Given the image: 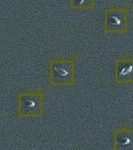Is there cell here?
Here are the masks:
<instances>
[{
    "label": "cell",
    "mask_w": 133,
    "mask_h": 150,
    "mask_svg": "<svg viewBox=\"0 0 133 150\" xmlns=\"http://www.w3.org/2000/svg\"><path fill=\"white\" fill-rule=\"evenodd\" d=\"M104 29L108 34H125L128 31V11L121 8H112L105 10Z\"/></svg>",
    "instance_id": "3"
},
{
    "label": "cell",
    "mask_w": 133,
    "mask_h": 150,
    "mask_svg": "<svg viewBox=\"0 0 133 150\" xmlns=\"http://www.w3.org/2000/svg\"><path fill=\"white\" fill-rule=\"evenodd\" d=\"M44 113V97L40 90L21 93L18 97V114L23 118H39Z\"/></svg>",
    "instance_id": "1"
},
{
    "label": "cell",
    "mask_w": 133,
    "mask_h": 150,
    "mask_svg": "<svg viewBox=\"0 0 133 150\" xmlns=\"http://www.w3.org/2000/svg\"><path fill=\"white\" fill-rule=\"evenodd\" d=\"M115 72L116 81L118 83L133 84V59L117 60Z\"/></svg>",
    "instance_id": "4"
},
{
    "label": "cell",
    "mask_w": 133,
    "mask_h": 150,
    "mask_svg": "<svg viewBox=\"0 0 133 150\" xmlns=\"http://www.w3.org/2000/svg\"><path fill=\"white\" fill-rule=\"evenodd\" d=\"M50 84L53 86H70L75 84V62L59 59L49 64Z\"/></svg>",
    "instance_id": "2"
},
{
    "label": "cell",
    "mask_w": 133,
    "mask_h": 150,
    "mask_svg": "<svg viewBox=\"0 0 133 150\" xmlns=\"http://www.w3.org/2000/svg\"><path fill=\"white\" fill-rule=\"evenodd\" d=\"M116 150H133V130H120L114 133Z\"/></svg>",
    "instance_id": "5"
},
{
    "label": "cell",
    "mask_w": 133,
    "mask_h": 150,
    "mask_svg": "<svg viewBox=\"0 0 133 150\" xmlns=\"http://www.w3.org/2000/svg\"><path fill=\"white\" fill-rule=\"evenodd\" d=\"M95 6L96 0H70V6L73 10H91Z\"/></svg>",
    "instance_id": "6"
}]
</instances>
